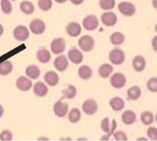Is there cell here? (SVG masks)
I'll list each match as a JSON object with an SVG mask.
<instances>
[{
    "mask_svg": "<svg viewBox=\"0 0 157 141\" xmlns=\"http://www.w3.org/2000/svg\"><path fill=\"white\" fill-rule=\"evenodd\" d=\"M62 93L64 97L67 98V99H73L77 94V89L75 86L70 84L67 86V88L62 90Z\"/></svg>",
    "mask_w": 157,
    "mask_h": 141,
    "instance_id": "32",
    "label": "cell"
},
{
    "mask_svg": "<svg viewBox=\"0 0 157 141\" xmlns=\"http://www.w3.org/2000/svg\"><path fill=\"white\" fill-rule=\"evenodd\" d=\"M38 6L43 11H48L52 7V0H38Z\"/></svg>",
    "mask_w": 157,
    "mask_h": 141,
    "instance_id": "35",
    "label": "cell"
},
{
    "mask_svg": "<svg viewBox=\"0 0 157 141\" xmlns=\"http://www.w3.org/2000/svg\"><path fill=\"white\" fill-rule=\"evenodd\" d=\"M78 45L84 51H90L94 47V40L90 35H84L78 41Z\"/></svg>",
    "mask_w": 157,
    "mask_h": 141,
    "instance_id": "3",
    "label": "cell"
},
{
    "mask_svg": "<svg viewBox=\"0 0 157 141\" xmlns=\"http://www.w3.org/2000/svg\"><path fill=\"white\" fill-rule=\"evenodd\" d=\"M147 136L152 140H156L157 139V129L155 127H150L147 130Z\"/></svg>",
    "mask_w": 157,
    "mask_h": 141,
    "instance_id": "39",
    "label": "cell"
},
{
    "mask_svg": "<svg viewBox=\"0 0 157 141\" xmlns=\"http://www.w3.org/2000/svg\"><path fill=\"white\" fill-rule=\"evenodd\" d=\"M71 2L74 5H81V3H83L84 0H71Z\"/></svg>",
    "mask_w": 157,
    "mask_h": 141,
    "instance_id": "40",
    "label": "cell"
},
{
    "mask_svg": "<svg viewBox=\"0 0 157 141\" xmlns=\"http://www.w3.org/2000/svg\"><path fill=\"white\" fill-rule=\"evenodd\" d=\"M67 55H68V58L70 59V61L72 63L76 64H81L83 61V58H84L82 53L79 50L75 48L71 49L68 51Z\"/></svg>",
    "mask_w": 157,
    "mask_h": 141,
    "instance_id": "15",
    "label": "cell"
},
{
    "mask_svg": "<svg viewBox=\"0 0 157 141\" xmlns=\"http://www.w3.org/2000/svg\"><path fill=\"white\" fill-rule=\"evenodd\" d=\"M82 25L86 30L94 31L99 25V21H98V18L95 15H90L86 16L83 19Z\"/></svg>",
    "mask_w": 157,
    "mask_h": 141,
    "instance_id": "4",
    "label": "cell"
},
{
    "mask_svg": "<svg viewBox=\"0 0 157 141\" xmlns=\"http://www.w3.org/2000/svg\"><path fill=\"white\" fill-rule=\"evenodd\" d=\"M110 105L114 111H121L124 108L125 103L122 98L115 97L110 101Z\"/></svg>",
    "mask_w": 157,
    "mask_h": 141,
    "instance_id": "21",
    "label": "cell"
},
{
    "mask_svg": "<svg viewBox=\"0 0 157 141\" xmlns=\"http://www.w3.org/2000/svg\"><path fill=\"white\" fill-rule=\"evenodd\" d=\"M66 43L65 40L62 38H55L53 40L51 44V50L55 55H59V54L63 53L65 50Z\"/></svg>",
    "mask_w": 157,
    "mask_h": 141,
    "instance_id": "5",
    "label": "cell"
},
{
    "mask_svg": "<svg viewBox=\"0 0 157 141\" xmlns=\"http://www.w3.org/2000/svg\"><path fill=\"white\" fill-rule=\"evenodd\" d=\"M118 9L125 16H132L134 15L136 12V8L134 5L130 2H122L118 5Z\"/></svg>",
    "mask_w": 157,
    "mask_h": 141,
    "instance_id": "9",
    "label": "cell"
},
{
    "mask_svg": "<svg viewBox=\"0 0 157 141\" xmlns=\"http://www.w3.org/2000/svg\"><path fill=\"white\" fill-rule=\"evenodd\" d=\"M37 58H38V61L43 64L48 63L51 59V54L47 49H40L37 52Z\"/></svg>",
    "mask_w": 157,
    "mask_h": 141,
    "instance_id": "25",
    "label": "cell"
},
{
    "mask_svg": "<svg viewBox=\"0 0 157 141\" xmlns=\"http://www.w3.org/2000/svg\"><path fill=\"white\" fill-rule=\"evenodd\" d=\"M20 9L21 12L27 15L32 14L35 11V6L33 3L29 1H23L20 3Z\"/></svg>",
    "mask_w": 157,
    "mask_h": 141,
    "instance_id": "28",
    "label": "cell"
},
{
    "mask_svg": "<svg viewBox=\"0 0 157 141\" xmlns=\"http://www.w3.org/2000/svg\"><path fill=\"white\" fill-rule=\"evenodd\" d=\"M3 113H4V109H3L2 106L0 104V117H2V116Z\"/></svg>",
    "mask_w": 157,
    "mask_h": 141,
    "instance_id": "41",
    "label": "cell"
},
{
    "mask_svg": "<svg viewBox=\"0 0 157 141\" xmlns=\"http://www.w3.org/2000/svg\"><path fill=\"white\" fill-rule=\"evenodd\" d=\"M122 121L127 125H131L136 121V116L133 110H126L122 114Z\"/></svg>",
    "mask_w": 157,
    "mask_h": 141,
    "instance_id": "20",
    "label": "cell"
},
{
    "mask_svg": "<svg viewBox=\"0 0 157 141\" xmlns=\"http://www.w3.org/2000/svg\"><path fill=\"white\" fill-rule=\"evenodd\" d=\"M117 126V121L115 120L114 119L112 120L111 124H110V121H109V118H104V119L101 121V129H102L103 131H104V133H107V134L106 135V136H102L101 140H108L109 137H110L111 135H113V132L116 130Z\"/></svg>",
    "mask_w": 157,
    "mask_h": 141,
    "instance_id": "1",
    "label": "cell"
},
{
    "mask_svg": "<svg viewBox=\"0 0 157 141\" xmlns=\"http://www.w3.org/2000/svg\"><path fill=\"white\" fill-rule=\"evenodd\" d=\"M100 6L104 10H110L114 8L115 1L114 0H100Z\"/></svg>",
    "mask_w": 157,
    "mask_h": 141,
    "instance_id": "33",
    "label": "cell"
},
{
    "mask_svg": "<svg viewBox=\"0 0 157 141\" xmlns=\"http://www.w3.org/2000/svg\"><path fill=\"white\" fill-rule=\"evenodd\" d=\"M55 1L58 3H64V2H65L67 0H55Z\"/></svg>",
    "mask_w": 157,
    "mask_h": 141,
    "instance_id": "43",
    "label": "cell"
},
{
    "mask_svg": "<svg viewBox=\"0 0 157 141\" xmlns=\"http://www.w3.org/2000/svg\"><path fill=\"white\" fill-rule=\"evenodd\" d=\"M25 73L29 78L35 80L39 78L41 72H40V69L38 66L32 64V65H29V67H27Z\"/></svg>",
    "mask_w": 157,
    "mask_h": 141,
    "instance_id": "23",
    "label": "cell"
},
{
    "mask_svg": "<svg viewBox=\"0 0 157 141\" xmlns=\"http://www.w3.org/2000/svg\"><path fill=\"white\" fill-rule=\"evenodd\" d=\"M82 110L87 115H93L98 110V104L94 99H87L83 103Z\"/></svg>",
    "mask_w": 157,
    "mask_h": 141,
    "instance_id": "10",
    "label": "cell"
},
{
    "mask_svg": "<svg viewBox=\"0 0 157 141\" xmlns=\"http://www.w3.org/2000/svg\"><path fill=\"white\" fill-rule=\"evenodd\" d=\"M1 8L5 14H10L12 12V4L9 0H1Z\"/></svg>",
    "mask_w": 157,
    "mask_h": 141,
    "instance_id": "34",
    "label": "cell"
},
{
    "mask_svg": "<svg viewBox=\"0 0 157 141\" xmlns=\"http://www.w3.org/2000/svg\"><path fill=\"white\" fill-rule=\"evenodd\" d=\"M110 41L114 45H120V44H123L125 40V37H124V34L121 32H114L112 34L110 37Z\"/></svg>",
    "mask_w": 157,
    "mask_h": 141,
    "instance_id": "29",
    "label": "cell"
},
{
    "mask_svg": "<svg viewBox=\"0 0 157 141\" xmlns=\"http://www.w3.org/2000/svg\"><path fill=\"white\" fill-rule=\"evenodd\" d=\"M81 117V113L79 109L73 108L71 110L68 115V120L72 124H76L80 120Z\"/></svg>",
    "mask_w": 157,
    "mask_h": 141,
    "instance_id": "31",
    "label": "cell"
},
{
    "mask_svg": "<svg viewBox=\"0 0 157 141\" xmlns=\"http://www.w3.org/2000/svg\"><path fill=\"white\" fill-rule=\"evenodd\" d=\"M0 139L2 141H9L12 139V133L9 130H3L0 133Z\"/></svg>",
    "mask_w": 157,
    "mask_h": 141,
    "instance_id": "38",
    "label": "cell"
},
{
    "mask_svg": "<svg viewBox=\"0 0 157 141\" xmlns=\"http://www.w3.org/2000/svg\"><path fill=\"white\" fill-rule=\"evenodd\" d=\"M14 38L19 41H24L29 37V29L23 25H18L13 31Z\"/></svg>",
    "mask_w": 157,
    "mask_h": 141,
    "instance_id": "7",
    "label": "cell"
},
{
    "mask_svg": "<svg viewBox=\"0 0 157 141\" xmlns=\"http://www.w3.org/2000/svg\"><path fill=\"white\" fill-rule=\"evenodd\" d=\"M29 28L35 35H41L45 31V23L41 19H34L31 21Z\"/></svg>",
    "mask_w": 157,
    "mask_h": 141,
    "instance_id": "8",
    "label": "cell"
},
{
    "mask_svg": "<svg viewBox=\"0 0 157 141\" xmlns=\"http://www.w3.org/2000/svg\"><path fill=\"white\" fill-rule=\"evenodd\" d=\"M33 92L38 97H44L48 92V88L47 86L41 81H38L35 83L33 87Z\"/></svg>",
    "mask_w": 157,
    "mask_h": 141,
    "instance_id": "18",
    "label": "cell"
},
{
    "mask_svg": "<svg viewBox=\"0 0 157 141\" xmlns=\"http://www.w3.org/2000/svg\"><path fill=\"white\" fill-rule=\"evenodd\" d=\"M110 81L112 87L117 89H120L125 86L126 83H127V79L122 73H115L114 74L112 75Z\"/></svg>",
    "mask_w": 157,
    "mask_h": 141,
    "instance_id": "6",
    "label": "cell"
},
{
    "mask_svg": "<svg viewBox=\"0 0 157 141\" xmlns=\"http://www.w3.org/2000/svg\"><path fill=\"white\" fill-rule=\"evenodd\" d=\"M54 65L55 68L59 71H64L68 67V61L64 55H61L55 58L54 61Z\"/></svg>",
    "mask_w": 157,
    "mask_h": 141,
    "instance_id": "16",
    "label": "cell"
},
{
    "mask_svg": "<svg viewBox=\"0 0 157 141\" xmlns=\"http://www.w3.org/2000/svg\"><path fill=\"white\" fill-rule=\"evenodd\" d=\"M44 81L47 82V84L50 86H55L59 82V77L56 72L53 70H49L44 74Z\"/></svg>",
    "mask_w": 157,
    "mask_h": 141,
    "instance_id": "19",
    "label": "cell"
},
{
    "mask_svg": "<svg viewBox=\"0 0 157 141\" xmlns=\"http://www.w3.org/2000/svg\"><path fill=\"white\" fill-rule=\"evenodd\" d=\"M113 66L111 64H104L99 67L98 70V73H99L100 76L103 78H107L113 72Z\"/></svg>",
    "mask_w": 157,
    "mask_h": 141,
    "instance_id": "26",
    "label": "cell"
},
{
    "mask_svg": "<svg viewBox=\"0 0 157 141\" xmlns=\"http://www.w3.org/2000/svg\"><path fill=\"white\" fill-rule=\"evenodd\" d=\"M101 21L106 26H113L117 21V17L113 12H104L101 17Z\"/></svg>",
    "mask_w": 157,
    "mask_h": 141,
    "instance_id": "12",
    "label": "cell"
},
{
    "mask_svg": "<svg viewBox=\"0 0 157 141\" xmlns=\"http://www.w3.org/2000/svg\"><path fill=\"white\" fill-rule=\"evenodd\" d=\"M67 35L71 37H78L81 32V27L79 23L72 21L67 25L66 28Z\"/></svg>",
    "mask_w": 157,
    "mask_h": 141,
    "instance_id": "14",
    "label": "cell"
},
{
    "mask_svg": "<svg viewBox=\"0 0 157 141\" xmlns=\"http://www.w3.org/2000/svg\"><path fill=\"white\" fill-rule=\"evenodd\" d=\"M141 121L144 125H151L154 121V116L153 113L150 111H144L143 112L140 116Z\"/></svg>",
    "mask_w": 157,
    "mask_h": 141,
    "instance_id": "30",
    "label": "cell"
},
{
    "mask_svg": "<svg viewBox=\"0 0 157 141\" xmlns=\"http://www.w3.org/2000/svg\"><path fill=\"white\" fill-rule=\"evenodd\" d=\"M109 59L112 64L115 65H119L124 63L125 60V53L121 48H113L109 54Z\"/></svg>",
    "mask_w": 157,
    "mask_h": 141,
    "instance_id": "2",
    "label": "cell"
},
{
    "mask_svg": "<svg viewBox=\"0 0 157 141\" xmlns=\"http://www.w3.org/2000/svg\"><path fill=\"white\" fill-rule=\"evenodd\" d=\"M113 136L117 141H127L128 139L127 134L124 131H118L116 132V133H113Z\"/></svg>",
    "mask_w": 157,
    "mask_h": 141,
    "instance_id": "37",
    "label": "cell"
},
{
    "mask_svg": "<svg viewBox=\"0 0 157 141\" xmlns=\"http://www.w3.org/2000/svg\"><path fill=\"white\" fill-rule=\"evenodd\" d=\"M147 86L150 91L153 92V93L157 92V78H152L149 79V81H147Z\"/></svg>",
    "mask_w": 157,
    "mask_h": 141,
    "instance_id": "36",
    "label": "cell"
},
{
    "mask_svg": "<svg viewBox=\"0 0 157 141\" xmlns=\"http://www.w3.org/2000/svg\"><path fill=\"white\" fill-rule=\"evenodd\" d=\"M128 98L132 101H136L141 96V89L138 86H133L127 90Z\"/></svg>",
    "mask_w": 157,
    "mask_h": 141,
    "instance_id": "24",
    "label": "cell"
},
{
    "mask_svg": "<svg viewBox=\"0 0 157 141\" xmlns=\"http://www.w3.org/2000/svg\"><path fill=\"white\" fill-rule=\"evenodd\" d=\"M13 65L9 61H4L0 63V75L6 76L12 72Z\"/></svg>",
    "mask_w": 157,
    "mask_h": 141,
    "instance_id": "27",
    "label": "cell"
},
{
    "mask_svg": "<svg viewBox=\"0 0 157 141\" xmlns=\"http://www.w3.org/2000/svg\"><path fill=\"white\" fill-rule=\"evenodd\" d=\"M32 86V81L24 76H21L16 80V87L22 91H28Z\"/></svg>",
    "mask_w": 157,
    "mask_h": 141,
    "instance_id": "13",
    "label": "cell"
},
{
    "mask_svg": "<svg viewBox=\"0 0 157 141\" xmlns=\"http://www.w3.org/2000/svg\"><path fill=\"white\" fill-rule=\"evenodd\" d=\"M133 69L136 71L140 72L145 69L146 67V60L142 55H136L133 60L132 63Z\"/></svg>",
    "mask_w": 157,
    "mask_h": 141,
    "instance_id": "17",
    "label": "cell"
},
{
    "mask_svg": "<svg viewBox=\"0 0 157 141\" xmlns=\"http://www.w3.org/2000/svg\"><path fill=\"white\" fill-rule=\"evenodd\" d=\"M93 70L89 66L82 65L78 69V75L83 80H88L91 78Z\"/></svg>",
    "mask_w": 157,
    "mask_h": 141,
    "instance_id": "22",
    "label": "cell"
},
{
    "mask_svg": "<svg viewBox=\"0 0 157 141\" xmlns=\"http://www.w3.org/2000/svg\"><path fill=\"white\" fill-rule=\"evenodd\" d=\"M3 32H4V29H3L2 25L0 24V36H1V35H2Z\"/></svg>",
    "mask_w": 157,
    "mask_h": 141,
    "instance_id": "42",
    "label": "cell"
},
{
    "mask_svg": "<svg viewBox=\"0 0 157 141\" xmlns=\"http://www.w3.org/2000/svg\"><path fill=\"white\" fill-rule=\"evenodd\" d=\"M68 111V104L61 101V99L57 101L54 105V112L58 117H64Z\"/></svg>",
    "mask_w": 157,
    "mask_h": 141,
    "instance_id": "11",
    "label": "cell"
}]
</instances>
